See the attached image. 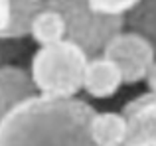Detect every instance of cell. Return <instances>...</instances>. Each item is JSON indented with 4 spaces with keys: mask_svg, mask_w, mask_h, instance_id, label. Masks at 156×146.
I'll use <instances>...</instances> for the list:
<instances>
[{
    "mask_svg": "<svg viewBox=\"0 0 156 146\" xmlns=\"http://www.w3.org/2000/svg\"><path fill=\"white\" fill-rule=\"evenodd\" d=\"M95 109L81 99L34 97L0 120V146H97Z\"/></svg>",
    "mask_w": 156,
    "mask_h": 146,
    "instance_id": "1",
    "label": "cell"
},
{
    "mask_svg": "<svg viewBox=\"0 0 156 146\" xmlns=\"http://www.w3.org/2000/svg\"><path fill=\"white\" fill-rule=\"evenodd\" d=\"M89 55L71 40L40 47L30 63L38 95L48 99H77L83 91Z\"/></svg>",
    "mask_w": 156,
    "mask_h": 146,
    "instance_id": "2",
    "label": "cell"
},
{
    "mask_svg": "<svg viewBox=\"0 0 156 146\" xmlns=\"http://www.w3.org/2000/svg\"><path fill=\"white\" fill-rule=\"evenodd\" d=\"M48 6L57 8L67 22V40L85 50L89 57L103 55L107 43L125 30L126 18L105 16L95 12L87 0H48Z\"/></svg>",
    "mask_w": 156,
    "mask_h": 146,
    "instance_id": "3",
    "label": "cell"
},
{
    "mask_svg": "<svg viewBox=\"0 0 156 146\" xmlns=\"http://www.w3.org/2000/svg\"><path fill=\"white\" fill-rule=\"evenodd\" d=\"M103 55L119 65L125 85H136L146 81L148 71L156 63V46L140 32L122 30L107 43Z\"/></svg>",
    "mask_w": 156,
    "mask_h": 146,
    "instance_id": "4",
    "label": "cell"
},
{
    "mask_svg": "<svg viewBox=\"0 0 156 146\" xmlns=\"http://www.w3.org/2000/svg\"><path fill=\"white\" fill-rule=\"evenodd\" d=\"M122 113L129 120V136L122 146H156V97L150 93L134 97Z\"/></svg>",
    "mask_w": 156,
    "mask_h": 146,
    "instance_id": "5",
    "label": "cell"
},
{
    "mask_svg": "<svg viewBox=\"0 0 156 146\" xmlns=\"http://www.w3.org/2000/svg\"><path fill=\"white\" fill-rule=\"evenodd\" d=\"M38 97L30 69L14 63L0 65V120L22 103Z\"/></svg>",
    "mask_w": 156,
    "mask_h": 146,
    "instance_id": "6",
    "label": "cell"
},
{
    "mask_svg": "<svg viewBox=\"0 0 156 146\" xmlns=\"http://www.w3.org/2000/svg\"><path fill=\"white\" fill-rule=\"evenodd\" d=\"M122 85H125V77L115 61H111L105 55L89 59L83 79V91L91 99H111L119 93Z\"/></svg>",
    "mask_w": 156,
    "mask_h": 146,
    "instance_id": "7",
    "label": "cell"
},
{
    "mask_svg": "<svg viewBox=\"0 0 156 146\" xmlns=\"http://www.w3.org/2000/svg\"><path fill=\"white\" fill-rule=\"evenodd\" d=\"M91 136L97 146H122L129 136V120L122 111H97L91 120Z\"/></svg>",
    "mask_w": 156,
    "mask_h": 146,
    "instance_id": "8",
    "label": "cell"
},
{
    "mask_svg": "<svg viewBox=\"0 0 156 146\" xmlns=\"http://www.w3.org/2000/svg\"><path fill=\"white\" fill-rule=\"evenodd\" d=\"M30 38L40 47H50L65 42L67 40V22H65L63 14L57 8L46 6L32 22Z\"/></svg>",
    "mask_w": 156,
    "mask_h": 146,
    "instance_id": "9",
    "label": "cell"
},
{
    "mask_svg": "<svg viewBox=\"0 0 156 146\" xmlns=\"http://www.w3.org/2000/svg\"><path fill=\"white\" fill-rule=\"evenodd\" d=\"M48 6V0H12L10 26L2 40H24L30 36L34 18Z\"/></svg>",
    "mask_w": 156,
    "mask_h": 146,
    "instance_id": "10",
    "label": "cell"
},
{
    "mask_svg": "<svg viewBox=\"0 0 156 146\" xmlns=\"http://www.w3.org/2000/svg\"><path fill=\"white\" fill-rule=\"evenodd\" d=\"M130 16H133L130 18L133 30L144 34L156 46V0H144L138 10H134Z\"/></svg>",
    "mask_w": 156,
    "mask_h": 146,
    "instance_id": "11",
    "label": "cell"
},
{
    "mask_svg": "<svg viewBox=\"0 0 156 146\" xmlns=\"http://www.w3.org/2000/svg\"><path fill=\"white\" fill-rule=\"evenodd\" d=\"M89 6L95 12L105 16H117V18H126L129 14H133L134 10H138L144 0H87Z\"/></svg>",
    "mask_w": 156,
    "mask_h": 146,
    "instance_id": "12",
    "label": "cell"
},
{
    "mask_svg": "<svg viewBox=\"0 0 156 146\" xmlns=\"http://www.w3.org/2000/svg\"><path fill=\"white\" fill-rule=\"evenodd\" d=\"M10 16H12V0H0V38L10 26Z\"/></svg>",
    "mask_w": 156,
    "mask_h": 146,
    "instance_id": "13",
    "label": "cell"
},
{
    "mask_svg": "<svg viewBox=\"0 0 156 146\" xmlns=\"http://www.w3.org/2000/svg\"><path fill=\"white\" fill-rule=\"evenodd\" d=\"M146 87H148V93L150 95H154L156 97V63L152 65V69L148 71V75H146Z\"/></svg>",
    "mask_w": 156,
    "mask_h": 146,
    "instance_id": "14",
    "label": "cell"
}]
</instances>
